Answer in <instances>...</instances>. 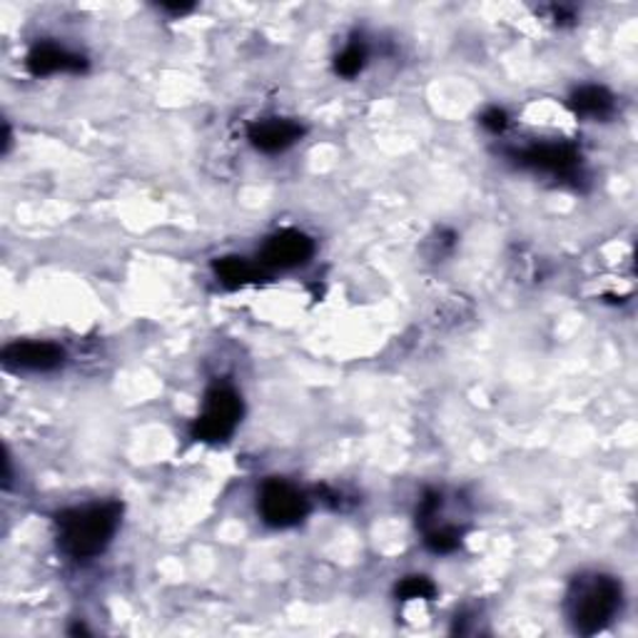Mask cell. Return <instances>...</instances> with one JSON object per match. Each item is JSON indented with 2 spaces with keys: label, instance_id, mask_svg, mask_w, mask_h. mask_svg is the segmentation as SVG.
<instances>
[{
  "label": "cell",
  "instance_id": "6da1fadb",
  "mask_svg": "<svg viewBox=\"0 0 638 638\" xmlns=\"http://www.w3.org/2000/svg\"><path fill=\"white\" fill-rule=\"evenodd\" d=\"M122 504L102 501L58 514V544L70 559L88 561L110 547L120 527Z\"/></svg>",
  "mask_w": 638,
  "mask_h": 638
},
{
  "label": "cell",
  "instance_id": "7a4b0ae2",
  "mask_svg": "<svg viewBox=\"0 0 638 638\" xmlns=\"http://www.w3.org/2000/svg\"><path fill=\"white\" fill-rule=\"evenodd\" d=\"M621 584L609 574H581L566 591V616L576 634L594 636L609 626L621 611Z\"/></svg>",
  "mask_w": 638,
  "mask_h": 638
},
{
  "label": "cell",
  "instance_id": "3957f363",
  "mask_svg": "<svg viewBox=\"0 0 638 638\" xmlns=\"http://www.w3.org/2000/svg\"><path fill=\"white\" fill-rule=\"evenodd\" d=\"M242 397L228 385H218L208 389L200 417L192 425V439L205 445H220L228 441L242 421Z\"/></svg>",
  "mask_w": 638,
  "mask_h": 638
},
{
  "label": "cell",
  "instance_id": "277c9868",
  "mask_svg": "<svg viewBox=\"0 0 638 638\" xmlns=\"http://www.w3.org/2000/svg\"><path fill=\"white\" fill-rule=\"evenodd\" d=\"M260 517L272 529H290L302 524L310 514V499L285 479H267L257 499Z\"/></svg>",
  "mask_w": 638,
  "mask_h": 638
},
{
  "label": "cell",
  "instance_id": "5b68a950",
  "mask_svg": "<svg viewBox=\"0 0 638 638\" xmlns=\"http://www.w3.org/2000/svg\"><path fill=\"white\" fill-rule=\"evenodd\" d=\"M521 168L559 175V178H571L581 165V152L574 142H537L519 152H514Z\"/></svg>",
  "mask_w": 638,
  "mask_h": 638
},
{
  "label": "cell",
  "instance_id": "8992f818",
  "mask_svg": "<svg viewBox=\"0 0 638 638\" xmlns=\"http://www.w3.org/2000/svg\"><path fill=\"white\" fill-rule=\"evenodd\" d=\"M315 242L300 230H280L267 238L260 250V262L272 270H295L312 260Z\"/></svg>",
  "mask_w": 638,
  "mask_h": 638
},
{
  "label": "cell",
  "instance_id": "52a82bcc",
  "mask_svg": "<svg viewBox=\"0 0 638 638\" xmlns=\"http://www.w3.org/2000/svg\"><path fill=\"white\" fill-rule=\"evenodd\" d=\"M66 362V352L53 342H13L3 349V365L23 372H53Z\"/></svg>",
  "mask_w": 638,
  "mask_h": 638
},
{
  "label": "cell",
  "instance_id": "ba28073f",
  "mask_svg": "<svg viewBox=\"0 0 638 638\" xmlns=\"http://www.w3.org/2000/svg\"><path fill=\"white\" fill-rule=\"evenodd\" d=\"M302 136L305 128L290 118H265L247 128V140L252 142V148L267 152V156L292 148Z\"/></svg>",
  "mask_w": 638,
  "mask_h": 638
},
{
  "label": "cell",
  "instance_id": "9c48e42d",
  "mask_svg": "<svg viewBox=\"0 0 638 638\" xmlns=\"http://www.w3.org/2000/svg\"><path fill=\"white\" fill-rule=\"evenodd\" d=\"M26 66L30 73L40 78V76H56V73H82V70L88 68V60L73 53V50L46 40V43L33 46V50L28 53Z\"/></svg>",
  "mask_w": 638,
  "mask_h": 638
},
{
  "label": "cell",
  "instance_id": "30bf717a",
  "mask_svg": "<svg viewBox=\"0 0 638 638\" xmlns=\"http://www.w3.org/2000/svg\"><path fill=\"white\" fill-rule=\"evenodd\" d=\"M614 106H616V100L604 86H584L579 90H574L569 98V108L576 112V116L594 118V120L609 118L614 112Z\"/></svg>",
  "mask_w": 638,
  "mask_h": 638
},
{
  "label": "cell",
  "instance_id": "8fae6325",
  "mask_svg": "<svg viewBox=\"0 0 638 638\" xmlns=\"http://www.w3.org/2000/svg\"><path fill=\"white\" fill-rule=\"evenodd\" d=\"M215 272H218L220 282L230 287V290H238V287L260 280V270L247 262L245 257H222V260L215 262Z\"/></svg>",
  "mask_w": 638,
  "mask_h": 638
},
{
  "label": "cell",
  "instance_id": "7c38bea8",
  "mask_svg": "<svg viewBox=\"0 0 638 638\" xmlns=\"http://www.w3.org/2000/svg\"><path fill=\"white\" fill-rule=\"evenodd\" d=\"M437 596V586L427 576H407L397 584V599L401 601H431Z\"/></svg>",
  "mask_w": 638,
  "mask_h": 638
},
{
  "label": "cell",
  "instance_id": "4fadbf2b",
  "mask_svg": "<svg viewBox=\"0 0 638 638\" xmlns=\"http://www.w3.org/2000/svg\"><path fill=\"white\" fill-rule=\"evenodd\" d=\"M367 66V48L362 43H349L335 58V73L342 78H357Z\"/></svg>",
  "mask_w": 638,
  "mask_h": 638
},
{
  "label": "cell",
  "instance_id": "5bb4252c",
  "mask_svg": "<svg viewBox=\"0 0 638 638\" xmlns=\"http://www.w3.org/2000/svg\"><path fill=\"white\" fill-rule=\"evenodd\" d=\"M427 549L435 551V554H451L459 549L461 544V534L455 527H437V529H427Z\"/></svg>",
  "mask_w": 638,
  "mask_h": 638
},
{
  "label": "cell",
  "instance_id": "9a60e30c",
  "mask_svg": "<svg viewBox=\"0 0 638 638\" xmlns=\"http://www.w3.org/2000/svg\"><path fill=\"white\" fill-rule=\"evenodd\" d=\"M507 126H509V116H507V110H501V108H489L481 116V128H487L489 132H494V136H499V132L507 130Z\"/></svg>",
  "mask_w": 638,
  "mask_h": 638
},
{
  "label": "cell",
  "instance_id": "2e32d148",
  "mask_svg": "<svg viewBox=\"0 0 638 638\" xmlns=\"http://www.w3.org/2000/svg\"><path fill=\"white\" fill-rule=\"evenodd\" d=\"M162 10H168V13H188L192 10V3H162Z\"/></svg>",
  "mask_w": 638,
  "mask_h": 638
}]
</instances>
